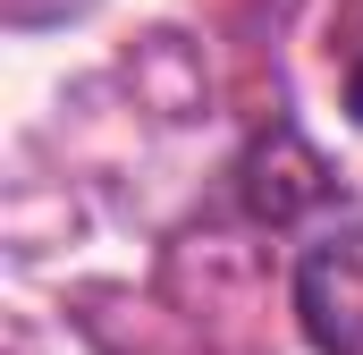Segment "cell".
<instances>
[{
  "instance_id": "cell-2",
  "label": "cell",
  "mask_w": 363,
  "mask_h": 355,
  "mask_svg": "<svg viewBox=\"0 0 363 355\" xmlns=\"http://www.w3.org/2000/svg\"><path fill=\"white\" fill-rule=\"evenodd\" d=\"M347 102H355V119H363V68H355V85H347Z\"/></svg>"
},
{
  "instance_id": "cell-1",
  "label": "cell",
  "mask_w": 363,
  "mask_h": 355,
  "mask_svg": "<svg viewBox=\"0 0 363 355\" xmlns=\"http://www.w3.org/2000/svg\"><path fill=\"white\" fill-rule=\"evenodd\" d=\"M296 313L321 355H363V229H330L296 263Z\"/></svg>"
}]
</instances>
